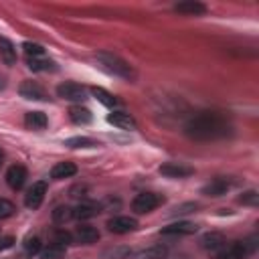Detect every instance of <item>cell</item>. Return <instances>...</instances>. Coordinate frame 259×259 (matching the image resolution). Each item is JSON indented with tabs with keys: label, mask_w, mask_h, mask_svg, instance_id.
<instances>
[{
	"label": "cell",
	"mask_w": 259,
	"mask_h": 259,
	"mask_svg": "<svg viewBox=\"0 0 259 259\" xmlns=\"http://www.w3.org/2000/svg\"><path fill=\"white\" fill-rule=\"evenodd\" d=\"M184 134L194 142H214L233 134V125L217 111H200L184 123Z\"/></svg>",
	"instance_id": "1"
},
{
	"label": "cell",
	"mask_w": 259,
	"mask_h": 259,
	"mask_svg": "<svg viewBox=\"0 0 259 259\" xmlns=\"http://www.w3.org/2000/svg\"><path fill=\"white\" fill-rule=\"evenodd\" d=\"M95 61H97L99 67H101L103 71H107L109 75L121 77V79H125V81H134V79H136V71H134V67H132L127 61H123L121 57L113 55V53L101 51V53L95 55Z\"/></svg>",
	"instance_id": "2"
},
{
	"label": "cell",
	"mask_w": 259,
	"mask_h": 259,
	"mask_svg": "<svg viewBox=\"0 0 259 259\" xmlns=\"http://www.w3.org/2000/svg\"><path fill=\"white\" fill-rule=\"evenodd\" d=\"M257 237H249V239H245V241H237V243H231V245H227L219 255H217V259H245L247 255H251L253 251H255V247H257Z\"/></svg>",
	"instance_id": "3"
},
{
	"label": "cell",
	"mask_w": 259,
	"mask_h": 259,
	"mask_svg": "<svg viewBox=\"0 0 259 259\" xmlns=\"http://www.w3.org/2000/svg\"><path fill=\"white\" fill-rule=\"evenodd\" d=\"M160 204H164L162 194H158V192H140L132 200V210L138 212V214H146V212H152L154 208H158Z\"/></svg>",
	"instance_id": "4"
},
{
	"label": "cell",
	"mask_w": 259,
	"mask_h": 259,
	"mask_svg": "<svg viewBox=\"0 0 259 259\" xmlns=\"http://www.w3.org/2000/svg\"><path fill=\"white\" fill-rule=\"evenodd\" d=\"M57 95L65 101H75V103H81L87 99V89L75 81H65L61 85H57Z\"/></svg>",
	"instance_id": "5"
},
{
	"label": "cell",
	"mask_w": 259,
	"mask_h": 259,
	"mask_svg": "<svg viewBox=\"0 0 259 259\" xmlns=\"http://www.w3.org/2000/svg\"><path fill=\"white\" fill-rule=\"evenodd\" d=\"M45 194H47V182H45V180L32 182V186H30V188L26 190V194H24V204H26V208H30V210L38 208V206L42 204V200H45Z\"/></svg>",
	"instance_id": "6"
},
{
	"label": "cell",
	"mask_w": 259,
	"mask_h": 259,
	"mask_svg": "<svg viewBox=\"0 0 259 259\" xmlns=\"http://www.w3.org/2000/svg\"><path fill=\"white\" fill-rule=\"evenodd\" d=\"M136 229H138V221L134 217L119 214V217H111L107 221V231L115 233V235H125V233H132Z\"/></svg>",
	"instance_id": "7"
},
{
	"label": "cell",
	"mask_w": 259,
	"mask_h": 259,
	"mask_svg": "<svg viewBox=\"0 0 259 259\" xmlns=\"http://www.w3.org/2000/svg\"><path fill=\"white\" fill-rule=\"evenodd\" d=\"M18 93H20V97L30 99V101H47V97H49L47 91H45V87L40 83L32 81V79L22 81L20 87H18Z\"/></svg>",
	"instance_id": "8"
},
{
	"label": "cell",
	"mask_w": 259,
	"mask_h": 259,
	"mask_svg": "<svg viewBox=\"0 0 259 259\" xmlns=\"http://www.w3.org/2000/svg\"><path fill=\"white\" fill-rule=\"evenodd\" d=\"M158 172L166 178H186V176H192L194 174V168L192 166H186L182 162H164Z\"/></svg>",
	"instance_id": "9"
},
{
	"label": "cell",
	"mask_w": 259,
	"mask_h": 259,
	"mask_svg": "<svg viewBox=\"0 0 259 259\" xmlns=\"http://www.w3.org/2000/svg\"><path fill=\"white\" fill-rule=\"evenodd\" d=\"M200 247H202L206 253L219 255V253L227 247V239H225V235L210 231V233H204V235L200 237Z\"/></svg>",
	"instance_id": "10"
},
{
	"label": "cell",
	"mask_w": 259,
	"mask_h": 259,
	"mask_svg": "<svg viewBox=\"0 0 259 259\" xmlns=\"http://www.w3.org/2000/svg\"><path fill=\"white\" fill-rule=\"evenodd\" d=\"M28 178V172L22 164H12L8 170H6V184L12 188V190H20L24 186Z\"/></svg>",
	"instance_id": "11"
},
{
	"label": "cell",
	"mask_w": 259,
	"mask_h": 259,
	"mask_svg": "<svg viewBox=\"0 0 259 259\" xmlns=\"http://www.w3.org/2000/svg\"><path fill=\"white\" fill-rule=\"evenodd\" d=\"M99 231L93 227V225H79L73 233V241L81 243V245H93L99 241Z\"/></svg>",
	"instance_id": "12"
},
{
	"label": "cell",
	"mask_w": 259,
	"mask_h": 259,
	"mask_svg": "<svg viewBox=\"0 0 259 259\" xmlns=\"http://www.w3.org/2000/svg\"><path fill=\"white\" fill-rule=\"evenodd\" d=\"M198 231V225L196 223H190V221H176L168 227H162V235H194Z\"/></svg>",
	"instance_id": "13"
},
{
	"label": "cell",
	"mask_w": 259,
	"mask_h": 259,
	"mask_svg": "<svg viewBox=\"0 0 259 259\" xmlns=\"http://www.w3.org/2000/svg\"><path fill=\"white\" fill-rule=\"evenodd\" d=\"M229 188H231V180L219 176V178H212L210 182H206L202 186V194H206V196H223Z\"/></svg>",
	"instance_id": "14"
},
{
	"label": "cell",
	"mask_w": 259,
	"mask_h": 259,
	"mask_svg": "<svg viewBox=\"0 0 259 259\" xmlns=\"http://www.w3.org/2000/svg\"><path fill=\"white\" fill-rule=\"evenodd\" d=\"M107 121H109L111 125L119 127V130H136V127H138L136 119H134L127 111H111V113L107 115Z\"/></svg>",
	"instance_id": "15"
},
{
	"label": "cell",
	"mask_w": 259,
	"mask_h": 259,
	"mask_svg": "<svg viewBox=\"0 0 259 259\" xmlns=\"http://www.w3.org/2000/svg\"><path fill=\"white\" fill-rule=\"evenodd\" d=\"M174 10L178 14H184V16H200L206 12V6L202 2H196V0H184V2L174 4Z\"/></svg>",
	"instance_id": "16"
},
{
	"label": "cell",
	"mask_w": 259,
	"mask_h": 259,
	"mask_svg": "<svg viewBox=\"0 0 259 259\" xmlns=\"http://www.w3.org/2000/svg\"><path fill=\"white\" fill-rule=\"evenodd\" d=\"M77 174V166L73 162H57L51 168V178L53 180H63V178H71Z\"/></svg>",
	"instance_id": "17"
},
{
	"label": "cell",
	"mask_w": 259,
	"mask_h": 259,
	"mask_svg": "<svg viewBox=\"0 0 259 259\" xmlns=\"http://www.w3.org/2000/svg\"><path fill=\"white\" fill-rule=\"evenodd\" d=\"M0 59L8 67L16 65V49H14L12 40H8L6 36H0Z\"/></svg>",
	"instance_id": "18"
},
{
	"label": "cell",
	"mask_w": 259,
	"mask_h": 259,
	"mask_svg": "<svg viewBox=\"0 0 259 259\" xmlns=\"http://www.w3.org/2000/svg\"><path fill=\"white\" fill-rule=\"evenodd\" d=\"M99 204L95 202H81L79 206L73 208V219H79V221H85V219H91L95 214H99Z\"/></svg>",
	"instance_id": "19"
},
{
	"label": "cell",
	"mask_w": 259,
	"mask_h": 259,
	"mask_svg": "<svg viewBox=\"0 0 259 259\" xmlns=\"http://www.w3.org/2000/svg\"><path fill=\"white\" fill-rule=\"evenodd\" d=\"M47 123H49V119L42 111H28L24 115V125L30 127V130H45Z\"/></svg>",
	"instance_id": "20"
},
{
	"label": "cell",
	"mask_w": 259,
	"mask_h": 259,
	"mask_svg": "<svg viewBox=\"0 0 259 259\" xmlns=\"http://www.w3.org/2000/svg\"><path fill=\"white\" fill-rule=\"evenodd\" d=\"M69 117H71L75 123H89V121L93 119L91 111H89L87 107H81V105H73V107L69 109Z\"/></svg>",
	"instance_id": "21"
},
{
	"label": "cell",
	"mask_w": 259,
	"mask_h": 259,
	"mask_svg": "<svg viewBox=\"0 0 259 259\" xmlns=\"http://www.w3.org/2000/svg\"><path fill=\"white\" fill-rule=\"evenodd\" d=\"M91 95H93L101 105H105V107H115V103H117V99H115L109 91H105L103 87H93V89H91Z\"/></svg>",
	"instance_id": "22"
},
{
	"label": "cell",
	"mask_w": 259,
	"mask_h": 259,
	"mask_svg": "<svg viewBox=\"0 0 259 259\" xmlns=\"http://www.w3.org/2000/svg\"><path fill=\"white\" fill-rule=\"evenodd\" d=\"M65 146H69V148H97L99 142H95L93 138H87V136H75V138H67Z\"/></svg>",
	"instance_id": "23"
},
{
	"label": "cell",
	"mask_w": 259,
	"mask_h": 259,
	"mask_svg": "<svg viewBox=\"0 0 259 259\" xmlns=\"http://www.w3.org/2000/svg\"><path fill=\"white\" fill-rule=\"evenodd\" d=\"M28 69L32 71H55V63L51 59H42V57H28Z\"/></svg>",
	"instance_id": "24"
},
{
	"label": "cell",
	"mask_w": 259,
	"mask_h": 259,
	"mask_svg": "<svg viewBox=\"0 0 259 259\" xmlns=\"http://www.w3.org/2000/svg\"><path fill=\"white\" fill-rule=\"evenodd\" d=\"M22 247H24V253H26L28 257H32V255H38V253L42 251V243H40V239H38L36 235H28V237L24 239Z\"/></svg>",
	"instance_id": "25"
},
{
	"label": "cell",
	"mask_w": 259,
	"mask_h": 259,
	"mask_svg": "<svg viewBox=\"0 0 259 259\" xmlns=\"http://www.w3.org/2000/svg\"><path fill=\"white\" fill-rule=\"evenodd\" d=\"M67 253V247H61L57 243H49V247H45L40 251V257L42 259H63Z\"/></svg>",
	"instance_id": "26"
},
{
	"label": "cell",
	"mask_w": 259,
	"mask_h": 259,
	"mask_svg": "<svg viewBox=\"0 0 259 259\" xmlns=\"http://www.w3.org/2000/svg\"><path fill=\"white\" fill-rule=\"evenodd\" d=\"M71 219H73V208L67 206V204H61V206H57V208L53 210V221H55L57 225H65V223H69Z\"/></svg>",
	"instance_id": "27"
},
{
	"label": "cell",
	"mask_w": 259,
	"mask_h": 259,
	"mask_svg": "<svg viewBox=\"0 0 259 259\" xmlns=\"http://www.w3.org/2000/svg\"><path fill=\"white\" fill-rule=\"evenodd\" d=\"M130 253L132 251L127 247H109V249L103 251V257L105 259H125Z\"/></svg>",
	"instance_id": "28"
},
{
	"label": "cell",
	"mask_w": 259,
	"mask_h": 259,
	"mask_svg": "<svg viewBox=\"0 0 259 259\" xmlns=\"http://www.w3.org/2000/svg\"><path fill=\"white\" fill-rule=\"evenodd\" d=\"M14 212H16L14 202H12V200H8V198H2V196H0V221H4V219H8V217H12Z\"/></svg>",
	"instance_id": "29"
},
{
	"label": "cell",
	"mask_w": 259,
	"mask_h": 259,
	"mask_svg": "<svg viewBox=\"0 0 259 259\" xmlns=\"http://www.w3.org/2000/svg\"><path fill=\"white\" fill-rule=\"evenodd\" d=\"M237 200H239L241 204H247V206H257V204H259V194H257V190H247V192H243Z\"/></svg>",
	"instance_id": "30"
},
{
	"label": "cell",
	"mask_w": 259,
	"mask_h": 259,
	"mask_svg": "<svg viewBox=\"0 0 259 259\" xmlns=\"http://www.w3.org/2000/svg\"><path fill=\"white\" fill-rule=\"evenodd\" d=\"M53 243H57V245H61V247H69L71 243H73V235L69 233V231H57L55 235H53Z\"/></svg>",
	"instance_id": "31"
},
{
	"label": "cell",
	"mask_w": 259,
	"mask_h": 259,
	"mask_svg": "<svg viewBox=\"0 0 259 259\" xmlns=\"http://www.w3.org/2000/svg\"><path fill=\"white\" fill-rule=\"evenodd\" d=\"M22 49H24V53H26L28 57H42V55H45V49H42L40 45H36V42H30V40H26V42L22 45Z\"/></svg>",
	"instance_id": "32"
},
{
	"label": "cell",
	"mask_w": 259,
	"mask_h": 259,
	"mask_svg": "<svg viewBox=\"0 0 259 259\" xmlns=\"http://www.w3.org/2000/svg\"><path fill=\"white\" fill-rule=\"evenodd\" d=\"M198 208V204L196 202H184V204H180V206H176L174 210H172V214L174 217H178V214H186V212H194Z\"/></svg>",
	"instance_id": "33"
},
{
	"label": "cell",
	"mask_w": 259,
	"mask_h": 259,
	"mask_svg": "<svg viewBox=\"0 0 259 259\" xmlns=\"http://www.w3.org/2000/svg\"><path fill=\"white\" fill-rule=\"evenodd\" d=\"M12 243H14V239H12V237H0V251H4V249H8V247H12Z\"/></svg>",
	"instance_id": "34"
},
{
	"label": "cell",
	"mask_w": 259,
	"mask_h": 259,
	"mask_svg": "<svg viewBox=\"0 0 259 259\" xmlns=\"http://www.w3.org/2000/svg\"><path fill=\"white\" fill-rule=\"evenodd\" d=\"M4 87H6V81H4V79H2V77H0V91H2V89H4Z\"/></svg>",
	"instance_id": "35"
},
{
	"label": "cell",
	"mask_w": 259,
	"mask_h": 259,
	"mask_svg": "<svg viewBox=\"0 0 259 259\" xmlns=\"http://www.w3.org/2000/svg\"><path fill=\"white\" fill-rule=\"evenodd\" d=\"M2 162H4V152H2V148H0V166H2Z\"/></svg>",
	"instance_id": "36"
}]
</instances>
